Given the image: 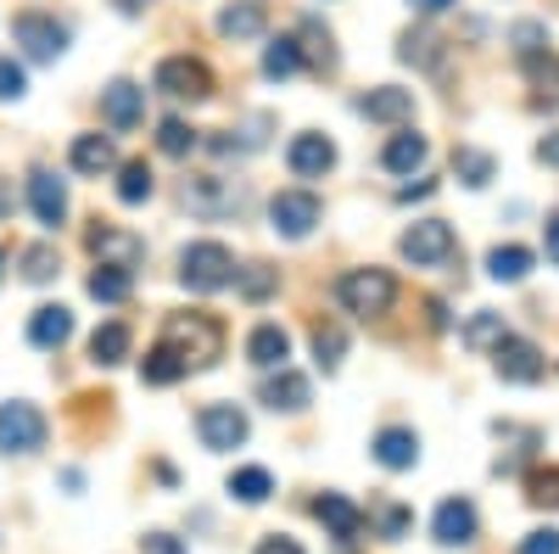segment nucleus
Returning a JSON list of instances; mask_svg holds the SVG:
<instances>
[{"label":"nucleus","mask_w":559,"mask_h":554,"mask_svg":"<svg viewBox=\"0 0 559 554\" xmlns=\"http://www.w3.org/2000/svg\"><path fill=\"white\" fill-rule=\"evenodd\" d=\"M163 347H174L185 369H207L224 353V331H218L213 314H168L163 319Z\"/></svg>","instance_id":"f257e3e1"},{"label":"nucleus","mask_w":559,"mask_h":554,"mask_svg":"<svg viewBox=\"0 0 559 554\" xmlns=\"http://www.w3.org/2000/svg\"><path fill=\"white\" fill-rule=\"evenodd\" d=\"M336 303L358 319H381L392 314L397 303V281H392V269H347L342 281H336Z\"/></svg>","instance_id":"f03ea898"},{"label":"nucleus","mask_w":559,"mask_h":554,"mask_svg":"<svg viewBox=\"0 0 559 554\" xmlns=\"http://www.w3.org/2000/svg\"><path fill=\"white\" fill-rule=\"evenodd\" d=\"M179 281L191 286V292H224V286H236V258H229L224 241H191L179 252Z\"/></svg>","instance_id":"7ed1b4c3"},{"label":"nucleus","mask_w":559,"mask_h":554,"mask_svg":"<svg viewBox=\"0 0 559 554\" xmlns=\"http://www.w3.org/2000/svg\"><path fill=\"white\" fill-rule=\"evenodd\" d=\"M185 208L197 219H236L247 208V185L229 174H191L185 179Z\"/></svg>","instance_id":"20e7f679"},{"label":"nucleus","mask_w":559,"mask_h":554,"mask_svg":"<svg viewBox=\"0 0 559 554\" xmlns=\"http://www.w3.org/2000/svg\"><path fill=\"white\" fill-rule=\"evenodd\" d=\"M152 84L163 90V96H174V102H207L213 96V68L202 57H163Z\"/></svg>","instance_id":"39448f33"},{"label":"nucleus","mask_w":559,"mask_h":554,"mask_svg":"<svg viewBox=\"0 0 559 554\" xmlns=\"http://www.w3.org/2000/svg\"><path fill=\"white\" fill-rule=\"evenodd\" d=\"M319 219H324V208L313 191H274V202H269V229L280 241H308Z\"/></svg>","instance_id":"423d86ee"},{"label":"nucleus","mask_w":559,"mask_h":554,"mask_svg":"<svg viewBox=\"0 0 559 554\" xmlns=\"http://www.w3.org/2000/svg\"><path fill=\"white\" fill-rule=\"evenodd\" d=\"M453 229L442 224V219H419V224H408L403 229V258L414 263V269H437V263H448L453 258Z\"/></svg>","instance_id":"0eeeda50"},{"label":"nucleus","mask_w":559,"mask_h":554,"mask_svg":"<svg viewBox=\"0 0 559 554\" xmlns=\"http://www.w3.org/2000/svg\"><path fill=\"white\" fill-rule=\"evenodd\" d=\"M197 437H202V448L229 453V448H241V443L252 437V426H247V414H241L236 403H207V409L197 414Z\"/></svg>","instance_id":"6e6552de"},{"label":"nucleus","mask_w":559,"mask_h":554,"mask_svg":"<svg viewBox=\"0 0 559 554\" xmlns=\"http://www.w3.org/2000/svg\"><path fill=\"white\" fill-rule=\"evenodd\" d=\"M45 448V414L34 403H0V453H34Z\"/></svg>","instance_id":"1a4fd4ad"},{"label":"nucleus","mask_w":559,"mask_h":554,"mask_svg":"<svg viewBox=\"0 0 559 554\" xmlns=\"http://www.w3.org/2000/svg\"><path fill=\"white\" fill-rule=\"evenodd\" d=\"M12 34H17V45L28 51V62H57L68 51V28L57 17H45V12H17Z\"/></svg>","instance_id":"9d476101"},{"label":"nucleus","mask_w":559,"mask_h":554,"mask_svg":"<svg viewBox=\"0 0 559 554\" xmlns=\"http://www.w3.org/2000/svg\"><path fill=\"white\" fill-rule=\"evenodd\" d=\"M286 168H292L297 179H324V174L336 168V141H331V134H319V129L292 134V146H286Z\"/></svg>","instance_id":"9b49d317"},{"label":"nucleus","mask_w":559,"mask_h":554,"mask_svg":"<svg viewBox=\"0 0 559 554\" xmlns=\"http://www.w3.org/2000/svg\"><path fill=\"white\" fill-rule=\"evenodd\" d=\"M492 369L503 381H515V387H532V381H543V353L526 342V337H503L498 347H492Z\"/></svg>","instance_id":"f8f14e48"},{"label":"nucleus","mask_w":559,"mask_h":554,"mask_svg":"<svg viewBox=\"0 0 559 554\" xmlns=\"http://www.w3.org/2000/svg\"><path fill=\"white\" fill-rule=\"evenodd\" d=\"M28 208L45 229H62L68 224V185L51 174V168H34L28 174Z\"/></svg>","instance_id":"ddd939ff"},{"label":"nucleus","mask_w":559,"mask_h":554,"mask_svg":"<svg viewBox=\"0 0 559 554\" xmlns=\"http://www.w3.org/2000/svg\"><path fill=\"white\" fill-rule=\"evenodd\" d=\"M90 252H96L102 263H112V269H134L140 258H146V241H140L134 229H118V224H96V229H90Z\"/></svg>","instance_id":"4468645a"},{"label":"nucleus","mask_w":559,"mask_h":554,"mask_svg":"<svg viewBox=\"0 0 559 554\" xmlns=\"http://www.w3.org/2000/svg\"><path fill=\"white\" fill-rule=\"evenodd\" d=\"M476 527H481V516H476L471 498H448V504H437V516H431V532H437V543H448V549L476 543Z\"/></svg>","instance_id":"2eb2a0df"},{"label":"nucleus","mask_w":559,"mask_h":554,"mask_svg":"<svg viewBox=\"0 0 559 554\" xmlns=\"http://www.w3.org/2000/svg\"><path fill=\"white\" fill-rule=\"evenodd\" d=\"M102 118H107L112 129H134L140 118H146V90L129 84V79H112V84L102 90Z\"/></svg>","instance_id":"dca6fc26"},{"label":"nucleus","mask_w":559,"mask_h":554,"mask_svg":"<svg viewBox=\"0 0 559 554\" xmlns=\"http://www.w3.org/2000/svg\"><path fill=\"white\" fill-rule=\"evenodd\" d=\"M68 163H73V174L102 179V174H112V168H118V146L107 141V134H73Z\"/></svg>","instance_id":"f3484780"},{"label":"nucleus","mask_w":559,"mask_h":554,"mask_svg":"<svg viewBox=\"0 0 559 554\" xmlns=\"http://www.w3.org/2000/svg\"><path fill=\"white\" fill-rule=\"evenodd\" d=\"M263 403H269L274 414H297V409L313 403V387H308V376H297V369L280 364V376L263 381Z\"/></svg>","instance_id":"a211bd4d"},{"label":"nucleus","mask_w":559,"mask_h":554,"mask_svg":"<svg viewBox=\"0 0 559 554\" xmlns=\"http://www.w3.org/2000/svg\"><path fill=\"white\" fill-rule=\"evenodd\" d=\"M369 453H376L386 471H414V465H419V437H414L408 426H386V432H376Z\"/></svg>","instance_id":"6ab92c4d"},{"label":"nucleus","mask_w":559,"mask_h":554,"mask_svg":"<svg viewBox=\"0 0 559 554\" xmlns=\"http://www.w3.org/2000/svg\"><path fill=\"white\" fill-rule=\"evenodd\" d=\"M358 113L376 118V123H408L414 118V90L381 84V90H369V96H358Z\"/></svg>","instance_id":"aec40b11"},{"label":"nucleus","mask_w":559,"mask_h":554,"mask_svg":"<svg viewBox=\"0 0 559 554\" xmlns=\"http://www.w3.org/2000/svg\"><path fill=\"white\" fill-rule=\"evenodd\" d=\"M263 28H269L263 0H236V7H224V12H218V34H224V39H236V45L263 39Z\"/></svg>","instance_id":"412c9836"},{"label":"nucleus","mask_w":559,"mask_h":554,"mask_svg":"<svg viewBox=\"0 0 559 554\" xmlns=\"http://www.w3.org/2000/svg\"><path fill=\"white\" fill-rule=\"evenodd\" d=\"M68 337H73V314H68L62 303H45V308H34V319H28V342H34V347L51 353V347H62Z\"/></svg>","instance_id":"4be33fe9"},{"label":"nucleus","mask_w":559,"mask_h":554,"mask_svg":"<svg viewBox=\"0 0 559 554\" xmlns=\"http://www.w3.org/2000/svg\"><path fill=\"white\" fill-rule=\"evenodd\" d=\"M426 157H431V141H426V134H414V129H397L386 141V152H381L386 174H414V168H426Z\"/></svg>","instance_id":"5701e85b"},{"label":"nucleus","mask_w":559,"mask_h":554,"mask_svg":"<svg viewBox=\"0 0 559 554\" xmlns=\"http://www.w3.org/2000/svg\"><path fill=\"white\" fill-rule=\"evenodd\" d=\"M313 516L331 527L336 538H358V532H364V510H358L347 493H324V498H313Z\"/></svg>","instance_id":"b1692460"},{"label":"nucleus","mask_w":559,"mask_h":554,"mask_svg":"<svg viewBox=\"0 0 559 554\" xmlns=\"http://www.w3.org/2000/svg\"><path fill=\"white\" fill-rule=\"evenodd\" d=\"M129 347H134L129 326H118V319H107V326H96V337H90V364L112 369V364H123V358H129Z\"/></svg>","instance_id":"393cba45"},{"label":"nucleus","mask_w":559,"mask_h":554,"mask_svg":"<svg viewBox=\"0 0 559 554\" xmlns=\"http://www.w3.org/2000/svg\"><path fill=\"white\" fill-rule=\"evenodd\" d=\"M247 358L258 364V369H280L292 358V337L280 331V326H258L252 337H247Z\"/></svg>","instance_id":"a878e982"},{"label":"nucleus","mask_w":559,"mask_h":554,"mask_svg":"<svg viewBox=\"0 0 559 554\" xmlns=\"http://www.w3.org/2000/svg\"><path fill=\"white\" fill-rule=\"evenodd\" d=\"M487 274L498 286H515V281H526L532 274V252L526 247H492L487 252Z\"/></svg>","instance_id":"bb28decb"},{"label":"nucleus","mask_w":559,"mask_h":554,"mask_svg":"<svg viewBox=\"0 0 559 554\" xmlns=\"http://www.w3.org/2000/svg\"><path fill=\"white\" fill-rule=\"evenodd\" d=\"M140 381H146V387H174V381H185V364H179V353L157 342L146 358H140Z\"/></svg>","instance_id":"cd10ccee"},{"label":"nucleus","mask_w":559,"mask_h":554,"mask_svg":"<svg viewBox=\"0 0 559 554\" xmlns=\"http://www.w3.org/2000/svg\"><path fill=\"white\" fill-rule=\"evenodd\" d=\"M292 73H302V45L292 34H280L263 51V79H292Z\"/></svg>","instance_id":"c85d7f7f"},{"label":"nucleus","mask_w":559,"mask_h":554,"mask_svg":"<svg viewBox=\"0 0 559 554\" xmlns=\"http://www.w3.org/2000/svg\"><path fill=\"white\" fill-rule=\"evenodd\" d=\"M129 292H134V269L102 263L96 274H90V297H96V303H129Z\"/></svg>","instance_id":"c756f323"},{"label":"nucleus","mask_w":559,"mask_h":554,"mask_svg":"<svg viewBox=\"0 0 559 554\" xmlns=\"http://www.w3.org/2000/svg\"><path fill=\"white\" fill-rule=\"evenodd\" d=\"M274 493V476L263 465H241L236 476H229V498H241V504H263Z\"/></svg>","instance_id":"7c9ffc66"},{"label":"nucleus","mask_w":559,"mask_h":554,"mask_svg":"<svg viewBox=\"0 0 559 554\" xmlns=\"http://www.w3.org/2000/svg\"><path fill=\"white\" fill-rule=\"evenodd\" d=\"M57 274H62V258H57V247H28L23 252V281L28 286H45V281H57Z\"/></svg>","instance_id":"2f4dec72"},{"label":"nucleus","mask_w":559,"mask_h":554,"mask_svg":"<svg viewBox=\"0 0 559 554\" xmlns=\"http://www.w3.org/2000/svg\"><path fill=\"white\" fill-rule=\"evenodd\" d=\"M453 174H459L464 185H471V191H481V185L492 179V157H487V152H476V146H459V152H453Z\"/></svg>","instance_id":"473e14b6"},{"label":"nucleus","mask_w":559,"mask_h":554,"mask_svg":"<svg viewBox=\"0 0 559 554\" xmlns=\"http://www.w3.org/2000/svg\"><path fill=\"white\" fill-rule=\"evenodd\" d=\"M157 146H163L168 157H191V152H197V129L185 123V118H163V123H157Z\"/></svg>","instance_id":"72a5a7b5"},{"label":"nucleus","mask_w":559,"mask_h":554,"mask_svg":"<svg viewBox=\"0 0 559 554\" xmlns=\"http://www.w3.org/2000/svg\"><path fill=\"white\" fill-rule=\"evenodd\" d=\"M146 197H152V168L134 157V163H123V168H118V202H129V208H134V202H146Z\"/></svg>","instance_id":"f704fd0d"},{"label":"nucleus","mask_w":559,"mask_h":554,"mask_svg":"<svg viewBox=\"0 0 559 554\" xmlns=\"http://www.w3.org/2000/svg\"><path fill=\"white\" fill-rule=\"evenodd\" d=\"M509 331H503V314H492V308H481L471 326H464V347H498Z\"/></svg>","instance_id":"c9c22d12"},{"label":"nucleus","mask_w":559,"mask_h":554,"mask_svg":"<svg viewBox=\"0 0 559 554\" xmlns=\"http://www.w3.org/2000/svg\"><path fill=\"white\" fill-rule=\"evenodd\" d=\"M397 57H403V62H414V68H437V34L408 28V34L397 39Z\"/></svg>","instance_id":"e433bc0d"},{"label":"nucleus","mask_w":559,"mask_h":554,"mask_svg":"<svg viewBox=\"0 0 559 554\" xmlns=\"http://www.w3.org/2000/svg\"><path fill=\"white\" fill-rule=\"evenodd\" d=\"M302 39H308L302 51L313 57V68H319V73H336V45H331V34H324V28H319L313 17L302 23Z\"/></svg>","instance_id":"4c0bfd02"},{"label":"nucleus","mask_w":559,"mask_h":554,"mask_svg":"<svg viewBox=\"0 0 559 554\" xmlns=\"http://www.w3.org/2000/svg\"><path fill=\"white\" fill-rule=\"evenodd\" d=\"M342 353H347V337L336 326H313V358H319V369H336Z\"/></svg>","instance_id":"58836bf2"},{"label":"nucleus","mask_w":559,"mask_h":554,"mask_svg":"<svg viewBox=\"0 0 559 554\" xmlns=\"http://www.w3.org/2000/svg\"><path fill=\"white\" fill-rule=\"evenodd\" d=\"M526 498L532 504H554V510H559V465H537L526 476Z\"/></svg>","instance_id":"ea45409f"},{"label":"nucleus","mask_w":559,"mask_h":554,"mask_svg":"<svg viewBox=\"0 0 559 554\" xmlns=\"http://www.w3.org/2000/svg\"><path fill=\"white\" fill-rule=\"evenodd\" d=\"M236 281H241V297H247V303H263V297L274 292V269H269V263H252L247 274L236 269Z\"/></svg>","instance_id":"a19ab883"},{"label":"nucleus","mask_w":559,"mask_h":554,"mask_svg":"<svg viewBox=\"0 0 559 554\" xmlns=\"http://www.w3.org/2000/svg\"><path fill=\"white\" fill-rule=\"evenodd\" d=\"M23 96H28V73H23V62L0 57V102H23Z\"/></svg>","instance_id":"79ce46f5"},{"label":"nucleus","mask_w":559,"mask_h":554,"mask_svg":"<svg viewBox=\"0 0 559 554\" xmlns=\"http://www.w3.org/2000/svg\"><path fill=\"white\" fill-rule=\"evenodd\" d=\"M509 39H515L521 57H537L543 45H548V28H543V23H515V28H509Z\"/></svg>","instance_id":"37998d69"},{"label":"nucleus","mask_w":559,"mask_h":554,"mask_svg":"<svg viewBox=\"0 0 559 554\" xmlns=\"http://www.w3.org/2000/svg\"><path fill=\"white\" fill-rule=\"evenodd\" d=\"M515 554H559V532L554 527H537V532H526L521 538V549Z\"/></svg>","instance_id":"c03bdc74"},{"label":"nucleus","mask_w":559,"mask_h":554,"mask_svg":"<svg viewBox=\"0 0 559 554\" xmlns=\"http://www.w3.org/2000/svg\"><path fill=\"white\" fill-rule=\"evenodd\" d=\"M252 554H302V543H297V538H286V532H274V538H263Z\"/></svg>","instance_id":"a18cd8bd"},{"label":"nucleus","mask_w":559,"mask_h":554,"mask_svg":"<svg viewBox=\"0 0 559 554\" xmlns=\"http://www.w3.org/2000/svg\"><path fill=\"white\" fill-rule=\"evenodd\" d=\"M140 549H146V554H185L179 538H168V532H146V538H140Z\"/></svg>","instance_id":"49530a36"},{"label":"nucleus","mask_w":559,"mask_h":554,"mask_svg":"<svg viewBox=\"0 0 559 554\" xmlns=\"http://www.w3.org/2000/svg\"><path fill=\"white\" fill-rule=\"evenodd\" d=\"M537 163H548V168H559V129H548L543 141H537Z\"/></svg>","instance_id":"de8ad7c7"},{"label":"nucleus","mask_w":559,"mask_h":554,"mask_svg":"<svg viewBox=\"0 0 559 554\" xmlns=\"http://www.w3.org/2000/svg\"><path fill=\"white\" fill-rule=\"evenodd\" d=\"M403 527H408V516L397 510V504H386V510H381V532L386 538H403Z\"/></svg>","instance_id":"09e8293b"},{"label":"nucleus","mask_w":559,"mask_h":554,"mask_svg":"<svg viewBox=\"0 0 559 554\" xmlns=\"http://www.w3.org/2000/svg\"><path fill=\"white\" fill-rule=\"evenodd\" d=\"M532 73H537L548 90H559V57H548V62H532Z\"/></svg>","instance_id":"8fccbe9b"},{"label":"nucleus","mask_w":559,"mask_h":554,"mask_svg":"<svg viewBox=\"0 0 559 554\" xmlns=\"http://www.w3.org/2000/svg\"><path fill=\"white\" fill-rule=\"evenodd\" d=\"M408 7H414L419 17H442V12L453 7V0H408Z\"/></svg>","instance_id":"3c124183"},{"label":"nucleus","mask_w":559,"mask_h":554,"mask_svg":"<svg viewBox=\"0 0 559 554\" xmlns=\"http://www.w3.org/2000/svg\"><path fill=\"white\" fill-rule=\"evenodd\" d=\"M112 12L118 17H140V12H152V0H112Z\"/></svg>","instance_id":"603ef678"},{"label":"nucleus","mask_w":559,"mask_h":554,"mask_svg":"<svg viewBox=\"0 0 559 554\" xmlns=\"http://www.w3.org/2000/svg\"><path fill=\"white\" fill-rule=\"evenodd\" d=\"M543 236H548V258H554V263H559V213H554V219H548V224H543Z\"/></svg>","instance_id":"864d4df0"},{"label":"nucleus","mask_w":559,"mask_h":554,"mask_svg":"<svg viewBox=\"0 0 559 554\" xmlns=\"http://www.w3.org/2000/svg\"><path fill=\"white\" fill-rule=\"evenodd\" d=\"M12 213V179H0V219Z\"/></svg>","instance_id":"5fc2aeb1"},{"label":"nucleus","mask_w":559,"mask_h":554,"mask_svg":"<svg viewBox=\"0 0 559 554\" xmlns=\"http://www.w3.org/2000/svg\"><path fill=\"white\" fill-rule=\"evenodd\" d=\"M0 274H7V252H0Z\"/></svg>","instance_id":"6e6d98bb"}]
</instances>
